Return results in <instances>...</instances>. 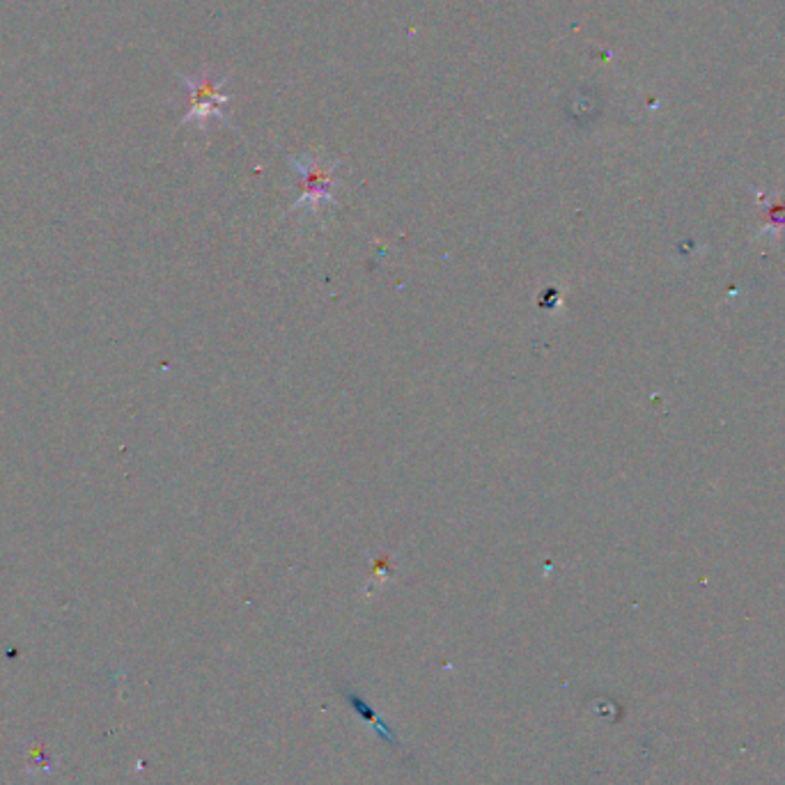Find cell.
Segmentation results:
<instances>
[{"label":"cell","instance_id":"cell-1","mask_svg":"<svg viewBox=\"0 0 785 785\" xmlns=\"http://www.w3.org/2000/svg\"><path fill=\"white\" fill-rule=\"evenodd\" d=\"M177 76L188 90V111H186L182 124H188V122L205 124L209 118H221L223 122H228V115L221 109V106L230 103V99H232L230 95L221 93L228 83V76H223V78H214L211 74L186 76L180 72H177Z\"/></svg>","mask_w":785,"mask_h":785},{"label":"cell","instance_id":"cell-2","mask_svg":"<svg viewBox=\"0 0 785 785\" xmlns=\"http://www.w3.org/2000/svg\"><path fill=\"white\" fill-rule=\"evenodd\" d=\"M290 161L306 182V194L294 205V209H299L302 205L317 207L320 203H333L331 186H333L335 163L324 165L320 159H310V157H302V159L290 157Z\"/></svg>","mask_w":785,"mask_h":785}]
</instances>
